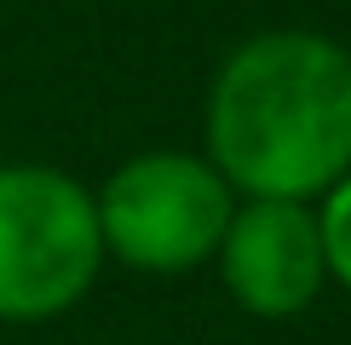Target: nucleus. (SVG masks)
Wrapping results in <instances>:
<instances>
[{
  "instance_id": "obj_1",
  "label": "nucleus",
  "mask_w": 351,
  "mask_h": 345,
  "mask_svg": "<svg viewBox=\"0 0 351 345\" xmlns=\"http://www.w3.org/2000/svg\"><path fill=\"white\" fill-rule=\"evenodd\" d=\"M202 155L237 196L317 201L351 172V47L323 29H259L219 58Z\"/></svg>"
},
{
  "instance_id": "obj_2",
  "label": "nucleus",
  "mask_w": 351,
  "mask_h": 345,
  "mask_svg": "<svg viewBox=\"0 0 351 345\" xmlns=\"http://www.w3.org/2000/svg\"><path fill=\"white\" fill-rule=\"evenodd\" d=\"M93 190L52 162H0V322H52L104 270Z\"/></svg>"
},
{
  "instance_id": "obj_3",
  "label": "nucleus",
  "mask_w": 351,
  "mask_h": 345,
  "mask_svg": "<svg viewBox=\"0 0 351 345\" xmlns=\"http://www.w3.org/2000/svg\"><path fill=\"white\" fill-rule=\"evenodd\" d=\"M237 190L202 150H138L93 190L104 259L138 277H184L213 265Z\"/></svg>"
},
{
  "instance_id": "obj_4",
  "label": "nucleus",
  "mask_w": 351,
  "mask_h": 345,
  "mask_svg": "<svg viewBox=\"0 0 351 345\" xmlns=\"http://www.w3.org/2000/svg\"><path fill=\"white\" fill-rule=\"evenodd\" d=\"M213 270L219 288L259 322H288V316L311 311L328 288L317 207L276 196H237Z\"/></svg>"
},
{
  "instance_id": "obj_5",
  "label": "nucleus",
  "mask_w": 351,
  "mask_h": 345,
  "mask_svg": "<svg viewBox=\"0 0 351 345\" xmlns=\"http://www.w3.org/2000/svg\"><path fill=\"white\" fill-rule=\"evenodd\" d=\"M311 207H317V236H323L328 282H340L346 294H351V172H346L340 184H328Z\"/></svg>"
}]
</instances>
